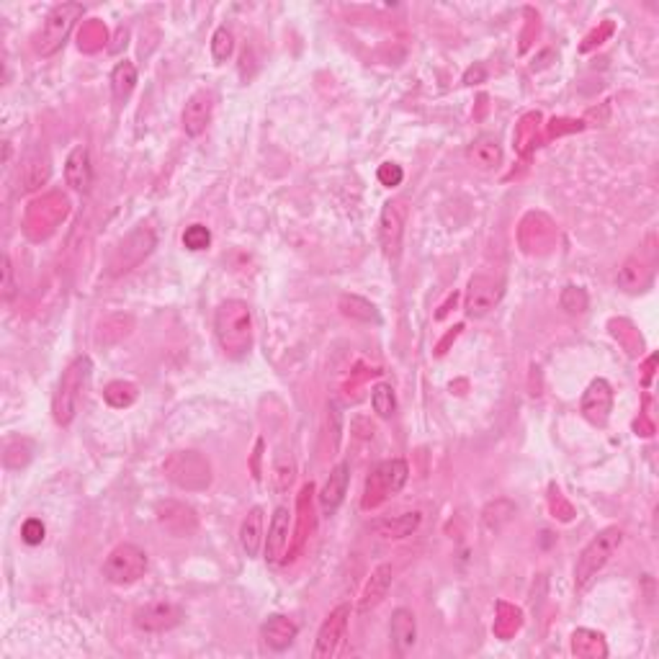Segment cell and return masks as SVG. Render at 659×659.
Returning a JSON list of instances; mask_svg holds the SVG:
<instances>
[{"instance_id": "1", "label": "cell", "mask_w": 659, "mask_h": 659, "mask_svg": "<svg viewBox=\"0 0 659 659\" xmlns=\"http://www.w3.org/2000/svg\"><path fill=\"white\" fill-rule=\"evenodd\" d=\"M214 333L229 358H242L253 345V312L242 299H227L214 312Z\"/></svg>"}, {"instance_id": "2", "label": "cell", "mask_w": 659, "mask_h": 659, "mask_svg": "<svg viewBox=\"0 0 659 659\" xmlns=\"http://www.w3.org/2000/svg\"><path fill=\"white\" fill-rule=\"evenodd\" d=\"M91 358L88 355H78L60 376V384L54 392V400H52V415L57 425H70L75 415H78V407H81L82 389L88 384V376H91Z\"/></svg>"}, {"instance_id": "3", "label": "cell", "mask_w": 659, "mask_h": 659, "mask_svg": "<svg viewBox=\"0 0 659 659\" xmlns=\"http://www.w3.org/2000/svg\"><path fill=\"white\" fill-rule=\"evenodd\" d=\"M165 480L186 489V492H201L211 484L209 459L199 451H176L162 464Z\"/></svg>"}, {"instance_id": "4", "label": "cell", "mask_w": 659, "mask_h": 659, "mask_svg": "<svg viewBox=\"0 0 659 659\" xmlns=\"http://www.w3.org/2000/svg\"><path fill=\"white\" fill-rule=\"evenodd\" d=\"M82 14H85V8H82L81 3H57V5L47 14V18H44V24H42L39 34L34 36V49H36V54H42V57L57 54V52L63 49L64 42H67L70 32H73L75 21H78Z\"/></svg>"}, {"instance_id": "5", "label": "cell", "mask_w": 659, "mask_h": 659, "mask_svg": "<svg viewBox=\"0 0 659 659\" xmlns=\"http://www.w3.org/2000/svg\"><path fill=\"white\" fill-rule=\"evenodd\" d=\"M621 541H624V531L618 526H611V528H603L587 547L582 548L577 567H575V585H577V590H585L597 577V572L611 562V557L618 551Z\"/></svg>"}, {"instance_id": "6", "label": "cell", "mask_w": 659, "mask_h": 659, "mask_svg": "<svg viewBox=\"0 0 659 659\" xmlns=\"http://www.w3.org/2000/svg\"><path fill=\"white\" fill-rule=\"evenodd\" d=\"M67 211H70V201H67L64 193H44L42 199L32 201L26 214H24V232L32 240H47L49 235L63 225Z\"/></svg>"}, {"instance_id": "7", "label": "cell", "mask_w": 659, "mask_h": 659, "mask_svg": "<svg viewBox=\"0 0 659 659\" xmlns=\"http://www.w3.org/2000/svg\"><path fill=\"white\" fill-rule=\"evenodd\" d=\"M559 240V229L544 211H528L518 225V245L526 256H548Z\"/></svg>"}, {"instance_id": "8", "label": "cell", "mask_w": 659, "mask_h": 659, "mask_svg": "<svg viewBox=\"0 0 659 659\" xmlns=\"http://www.w3.org/2000/svg\"><path fill=\"white\" fill-rule=\"evenodd\" d=\"M410 477V469H407V461L404 459H389V461H382L379 467L371 471V477L366 480V492H363V508L371 510V508H379L384 499H389L392 495H397L400 489L407 482Z\"/></svg>"}, {"instance_id": "9", "label": "cell", "mask_w": 659, "mask_h": 659, "mask_svg": "<svg viewBox=\"0 0 659 659\" xmlns=\"http://www.w3.org/2000/svg\"><path fill=\"white\" fill-rule=\"evenodd\" d=\"M147 572V554L134 544H119L103 562V577L111 585H131Z\"/></svg>"}, {"instance_id": "10", "label": "cell", "mask_w": 659, "mask_h": 659, "mask_svg": "<svg viewBox=\"0 0 659 659\" xmlns=\"http://www.w3.org/2000/svg\"><path fill=\"white\" fill-rule=\"evenodd\" d=\"M152 250H155V235H152V229L137 227L127 240H121V245L116 247L111 263H109L111 276L129 274V271L137 268Z\"/></svg>"}, {"instance_id": "11", "label": "cell", "mask_w": 659, "mask_h": 659, "mask_svg": "<svg viewBox=\"0 0 659 659\" xmlns=\"http://www.w3.org/2000/svg\"><path fill=\"white\" fill-rule=\"evenodd\" d=\"M348 618H351V606H338L335 611H330V615L322 621L320 631H317V639H315V649H312V657L315 659H330L338 654L340 644L345 639V631H348Z\"/></svg>"}, {"instance_id": "12", "label": "cell", "mask_w": 659, "mask_h": 659, "mask_svg": "<svg viewBox=\"0 0 659 659\" xmlns=\"http://www.w3.org/2000/svg\"><path fill=\"white\" fill-rule=\"evenodd\" d=\"M502 296H505L502 281L489 278V276H474L469 281L464 309H467V315L471 320H480V317H487L502 302Z\"/></svg>"}, {"instance_id": "13", "label": "cell", "mask_w": 659, "mask_h": 659, "mask_svg": "<svg viewBox=\"0 0 659 659\" xmlns=\"http://www.w3.org/2000/svg\"><path fill=\"white\" fill-rule=\"evenodd\" d=\"M404 219H407V207L402 199H392L386 201L382 209V219H379V240L384 247V256L397 260L400 250H402L404 237Z\"/></svg>"}, {"instance_id": "14", "label": "cell", "mask_w": 659, "mask_h": 659, "mask_svg": "<svg viewBox=\"0 0 659 659\" xmlns=\"http://www.w3.org/2000/svg\"><path fill=\"white\" fill-rule=\"evenodd\" d=\"M183 621V611L180 606L170 603V600H158V603H147L145 608L134 613V626L147 634H162L170 631Z\"/></svg>"}, {"instance_id": "15", "label": "cell", "mask_w": 659, "mask_h": 659, "mask_svg": "<svg viewBox=\"0 0 659 659\" xmlns=\"http://www.w3.org/2000/svg\"><path fill=\"white\" fill-rule=\"evenodd\" d=\"M579 410H582V418L587 420V422H593L597 428H603V425L608 422V418H611L613 386L608 384L606 379L590 382V386H587L585 394H582Z\"/></svg>"}, {"instance_id": "16", "label": "cell", "mask_w": 659, "mask_h": 659, "mask_svg": "<svg viewBox=\"0 0 659 659\" xmlns=\"http://www.w3.org/2000/svg\"><path fill=\"white\" fill-rule=\"evenodd\" d=\"M158 520L168 533H173L178 538H189L199 528V518L193 513V508L176 502V499H165L158 505Z\"/></svg>"}, {"instance_id": "17", "label": "cell", "mask_w": 659, "mask_h": 659, "mask_svg": "<svg viewBox=\"0 0 659 659\" xmlns=\"http://www.w3.org/2000/svg\"><path fill=\"white\" fill-rule=\"evenodd\" d=\"M289 533H291L289 508H276L274 518H271V526H268V536L263 538V547H266V559H268L271 564L286 562Z\"/></svg>"}, {"instance_id": "18", "label": "cell", "mask_w": 659, "mask_h": 659, "mask_svg": "<svg viewBox=\"0 0 659 659\" xmlns=\"http://www.w3.org/2000/svg\"><path fill=\"white\" fill-rule=\"evenodd\" d=\"M211 111H214V96H211L209 91H196V93L186 101V106H183V116H180L183 131H186L189 137L204 134L211 121Z\"/></svg>"}, {"instance_id": "19", "label": "cell", "mask_w": 659, "mask_h": 659, "mask_svg": "<svg viewBox=\"0 0 659 659\" xmlns=\"http://www.w3.org/2000/svg\"><path fill=\"white\" fill-rule=\"evenodd\" d=\"M52 176V165L44 150H32L26 152V158L21 160V170H18V191L29 193L42 189Z\"/></svg>"}, {"instance_id": "20", "label": "cell", "mask_w": 659, "mask_h": 659, "mask_svg": "<svg viewBox=\"0 0 659 659\" xmlns=\"http://www.w3.org/2000/svg\"><path fill=\"white\" fill-rule=\"evenodd\" d=\"M348 480H351V467L345 461H340L338 467L330 471L327 482L322 487L320 492V508L325 515H335L338 508L343 505L345 499V492H348Z\"/></svg>"}, {"instance_id": "21", "label": "cell", "mask_w": 659, "mask_h": 659, "mask_svg": "<svg viewBox=\"0 0 659 659\" xmlns=\"http://www.w3.org/2000/svg\"><path fill=\"white\" fill-rule=\"evenodd\" d=\"M64 180L67 186H73L75 191H88L93 183V165H91V152L88 147L78 145L73 147V152L64 160Z\"/></svg>"}, {"instance_id": "22", "label": "cell", "mask_w": 659, "mask_h": 659, "mask_svg": "<svg viewBox=\"0 0 659 659\" xmlns=\"http://www.w3.org/2000/svg\"><path fill=\"white\" fill-rule=\"evenodd\" d=\"M389 636H392V644H394L397 654H407L415 646V642H418V621H415V613L407 611V608H397V611L392 613Z\"/></svg>"}, {"instance_id": "23", "label": "cell", "mask_w": 659, "mask_h": 659, "mask_svg": "<svg viewBox=\"0 0 659 659\" xmlns=\"http://www.w3.org/2000/svg\"><path fill=\"white\" fill-rule=\"evenodd\" d=\"M467 158L477 170H484V173L498 170L499 162H502V147H499L498 137H492V134H480V137L467 147Z\"/></svg>"}, {"instance_id": "24", "label": "cell", "mask_w": 659, "mask_h": 659, "mask_svg": "<svg viewBox=\"0 0 659 659\" xmlns=\"http://www.w3.org/2000/svg\"><path fill=\"white\" fill-rule=\"evenodd\" d=\"M392 577H394L392 564H379V567L371 572L369 582H366V587H363V593H361L358 611L369 613L373 611L376 606H382V600H384L386 593H389V587H392Z\"/></svg>"}, {"instance_id": "25", "label": "cell", "mask_w": 659, "mask_h": 659, "mask_svg": "<svg viewBox=\"0 0 659 659\" xmlns=\"http://www.w3.org/2000/svg\"><path fill=\"white\" fill-rule=\"evenodd\" d=\"M296 634H299V626L286 618V615H271L263 628H260V636H263V642L268 649H274V652H284V649H289L294 639H296Z\"/></svg>"}, {"instance_id": "26", "label": "cell", "mask_w": 659, "mask_h": 659, "mask_svg": "<svg viewBox=\"0 0 659 659\" xmlns=\"http://www.w3.org/2000/svg\"><path fill=\"white\" fill-rule=\"evenodd\" d=\"M618 286L628 294H639L644 291L649 284H652V268L644 263L639 256H631L624 260V266L618 268V276H615Z\"/></svg>"}, {"instance_id": "27", "label": "cell", "mask_w": 659, "mask_h": 659, "mask_svg": "<svg viewBox=\"0 0 659 659\" xmlns=\"http://www.w3.org/2000/svg\"><path fill=\"white\" fill-rule=\"evenodd\" d=\"M420 513H404L397 518H382V520H373V533L382 536L386 541H394V538H407L410 533H415L420 528Z\"/></svg>"}, {"instance_id": "28", "label": "cell", "mask_w": 659, "mask_h": 659, "mask_svg": "<svg viewBox=\"0 0 659 659\" xmlns=\"http://www.w3.org/2000/svg\"><path fill=\"white\" fill-rule=\"evenodd\" d=\"M572 654L579 659H603L608 657V644L593 628H577L572 634Z\"/></svg>"}, {"instance_id": "29", "label": "cell", "mask_w": 659, "mask_h": 659, "mask_svg": "<svg viewBox=\"0 0 659 659\" xmlns=\"http://www.w3.org/2000/svg\"><path fill=\"white\" fill-rule=\"evenodd\" d=\"M240 547L247 557H257L263 547V508H253L240 526Z\"/></svg>"}, {"instance_id": "30", "label": "cell", "mask_w": 659, "mask_h": 659, "mask_svg": "<svg viewBox=\"0 0 659 659\" xmlns=\"http://www.w3.org/2000/svg\"><path fill=\"white\" fill-rule=\"evenodd\" d=\"M340 312L348 317V320H355V322H363V325H379L382 317H379V309L371 305L369 299H363V296H355V294H343L340 296Z\"/></svg>"}, {"instance_id": "31", "label": "cell", "mask_w": 659, "mask_h": 659, "mask_svg": "<svg viewBox=\"0 0 659 659\" xmlns=\"http://www.w3.org/2000/svg\"><path fill=\"white\" fill-rule=\"evenodd\" d=\"M520 626H523V611L510 606V603H505V600H499L498 615H495V624H492L495 636L502 639V642H508V639H513L515 634L520 631Z\"/></svg>"}, {"instance_id": "32", "label": "cell", "mask_w": 659, "mask_h": 659, "mask_svg": "<svg viewBox=\"0 0 659 659\" xmlns=\"http://www.w3.org/2000/svg\"><path fill=\"white\" fill-rule=\"evenodd\" d=\"M137 85V67L131 63H119L111 73V91L116 101H127Z\"/></svg>"}, {"instance_id": "33", "label": "cell", "mask_w": 659, "mask_h": 659, "mask_svg": "<svg viewBox=\"0 0 659 659\" xmlns=\"http://www.w3.org/2000/svg\"><path fill=\"white\" fill-rule=\"evenodd\" d=\"M538 124H541V113L531 111L526 113L520 121H518V129H515V147L526 155L528 147L536 145V134H538Z\"/></svg>"}, {"instance_id": "34", "label": "cell", "mask_w": 659, "mask_h": 659, "mask_svg": "<svg viewBox=\"0 0 659 659\" xmlns=\"http://www.w3.org/2000/svg\"><path fill=\"white\" fill-rule=\"evenodd\" d=\"M34 446L26 441V438H14L5 443L3 449V461L8 469H24L29 461H32Z\"/></svg>"}, {"instance_id": "35", "label": "cell", "mask_w": 659, "mask_h": 659, "mask_svg": "<svg viewBox=\"0 0 659 659\" xmlns=\"http://www.w3.org/2000/svg\"><path fill=\"white\" fill-rule=\"evenodd\" d=\"M515 515V505L513 502H508V499H498V502H489L487 508H484L482 513V520H484V528L487 531H495L498 533L510 518Z\"/></svg>"}, {"instance_id": "36", "label": "cell", "mask_w": 659, "mask_h": 659, "mask_svg": "<svg viewBox=\"0 0 659 659\" xmlns=\"http://www.w3.org/2000/svg\"><path fill=\"white\" fill-rule=\"evenodd\" d=\"M137 386L131 382H111V384L103 389V400L111 404V407H129V404L137 402Z\"/></svg>"}, {"instance_id": "37", "label": "cell", "mask_w": 659, "mask_h": 659, "mask_svg": "<svg viewBox=\"0 0 659 659\" xmlns=\"http://www.w3.org/2000/svg\"><path fill=\"white\" fill-rule=\"evenodd\" d=\"M608 327H611L613 338L618 340V343H621V345L626 348L628 354L636 355V351L642 348V338H639L636 327H634V325H631L628 320H611V325H608Z\"/></svg>"}, {"instance_id": "38", "label": "cell", "mask_w": 659, "mask_h": 659, "mask_svg": "<svg viewBox=\"0 0 659 659\" xmlns=\"http://www.w3.org/2000/svg\"><path fill=\"white\" fill-rule=\"evenodd\" d=\"M371 407L379 418H392L394 410H397V400H394V389L389 384L373 386L371 392Z\"/></svg>"}, {"instance_id": "39", "label": "cell", "mask_w": 659, "mask_h": 659, "mask_svg": "<svg viewBox=\"0 0 659 659\" xmlns=\"http://www.w3.org/2000/svg\"><path fill=\"white\" fill-rule=\"evenodd\" d=\"M559 305L567 315H582V312H587L590 299H587V291L579 289V286H564Z\"/></svg>"}, {"instance_id": "40", "label": "cell", "mask_w": 659, "mask_h": 659, "mask_svg": "<svg viewBox=\"0 0 659 659\" xmlns=\"http://www.w3.org/2000/svg\"><path fill=\"white\" fill-rule=\"evenodd\" d=\"M78 42H81V49H85V52H96V49L103 47V42H106L103 24L101 21H88L81 29V34H78Z\"/></svg>"}, {"instance_id": "41", "label": "cell", "mask_w": 659, "mask_h": 659, "mask_svg": "<svg viewBox=\"0 0 659 659\" xmlns=\"http://www.w3.org/2000/svg\"><path fill=\"white\" fill-rule=\"evenodd\" d=\"M232 49H235V36H232V32L227 26H219L214 32V36H211V54H214V60L217 63H227L229 54H232Z\"/></svg>"}, {"instance_id": "42", "label": "cell", "mask_w": 659, "mask_h": 659, "mask_svg": "<svg viewBox=\"0 0 659 659\" xmlns=\"http://www.w3.org/2000/svg\"><path fill=\"white\" fill-rule=\"evenodd\" d=\"M183 245H186L189 250H193V253L207 250V247L211 245L209 227H204V225L186 227V232H183Z\"/></svg>"}, {"instance_id": "43", "label": "cell", "mask_w": 659, "mask_h": 659, "mask_svg": "<svg viewBox=\"0 0 659 659\" xmlns=\"http://www.w3.org/2000/svg\"><path fill=\"white\" fill-rule=\"evenodd\" d=\"M548 508H551L554 518H559V520H564V523H569V520L575 518L572 505L562 498V492H559L557 487H551V489H548Z\"/></svg>"}, {"instance_id": "44", "label": "cell", "mask_w": 659, "mask_h": 659, "mask_svg": "<svg viewBox=\"0 0 659 659\" xmlns=\"http://www.w3.org/2000/svg\"><path fill=\"white\" fill-rule=\"evenodd\" d=\"M0 274H3V281H0V296H3V302H11L14 294H16V278H14V263H11L8 253L3 256V268H0Z\"/></svg>"}, {"instance_id": "45", "label": "cell", "mask_w": 659, "mask_h": 659, "mask_svg": "<svg viewBox=\"0 0 659 659\" xmlns=\"http://www.w3.org/2000/svg\"><path fill=\"white\" fill-rule=\"evenodd\" d=\"M44 533H47L44 523H42L39 518H29V520L24 523V528H21V538H24L29 547H39V544L44 541Z\"/></svg>"}, {"instance_id": "46", "label": "cell", "mask_w": 659, "mask_h": 659, "mask_svg": "<svg viewBox=\"0 0 659 659\" xmlns=\"http://www.w3.org/2000/svg\"><path fill=\"white\" fill-rule=\"evenodd\" d=\"M376 176H379V183H382V186H386V189H394V186H400V183H402L404 173L397 162H384V165L379 168V173H376Z\"/></svg>"}]
</instances>
